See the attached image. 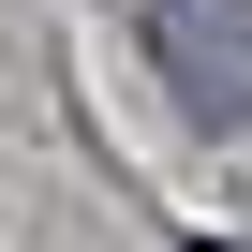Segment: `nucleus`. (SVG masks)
Here are the masks:
<instances>
[{"mask_svg": "<svg viewBox=\"0 0 252 252\" xmlns=\"http://www.w3.org/2000/svg\"><path fill=\"white\" fill-rule=\"evenodd\" d=\"M149 74L193 134H252V0H149Z\"/></svg>", "mask_w": 252, "mask_h": 252, "instance_id": "f257e3e1", "label": "nucleus"}, {"mask_svg": "<svg viewBox=\"0 0 252 252\" xmlns=\"http://www.w3.org/2000/svg\"><path fill=\"white\" fill-rule=\"evenodd\" d=\"M193 252H237V237H193Z\"/></svg>", "mask_w": 252, "mask_h": 252, "instance_id": "f03ea898", "label": "nucleus"}]
</instances>
